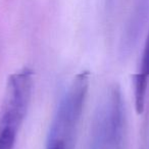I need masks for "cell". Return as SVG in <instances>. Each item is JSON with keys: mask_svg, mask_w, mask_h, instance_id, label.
Here are the masks:
<instances>
[{"mask_svg": "<svg viewBox=\"0 0 149 149\" xmlns=\"http://www.w3.org/2000/svg\"><path fill=\"white\" fill-rule=\"evenodd\" d=\"M19 130L8 126H0V149H15Z\"/></svg>", "mask_w": 149, "mask_h": 149, "instance_id": "obj_5", "label": "cell"}, {"mask_svg": "<svg viewBox=\"0 0 149 149\" xmlns=\"http://www.w3.org/2000/svg\"><path fill=\"white\" fill-rule=\"evenodd\" d=\"M126 114L116 107L96 111L90 134L89 149H124Z\"/></svg>", "mask_w": 149, "mask_h": 149, "instance_id": "obj_3", "label": "cell"}, {"mask_svg": "<svg viewBox=\"0 0 149 149\" xmlns=\"http://www.w3.org/2000/svg\"><path fill=\"white\" fill-rule=\"evenodd\" d=\"M149 83V31L143 49L141 63L137 74L133 78L135 95V107L137 113H142L145 106L147 88Z\"/></svg>", "mask_w": 149, "mask_h": 149, "instance_id": "obj_4", "label": "cell"}, {"mask_svg": "<svg viewBox=\"0 0 149 149\" xmlns=\"http://www.w3.org/2000/svg\"><path fill=\"white\" fill-rule=\"evenodd\" d=\"M46 149H74V146L66 143L65 141L55 138H47Z\"/></svg>", "mask_w": 149, "mask_h": 149, "instance_id": "obj_6", "label": "cell"}, {"mask_svg": "<svg viewBox=\"0 0 149 149\" xmlns=\"http://www.w3.org/2000/svg\"><path fill=\"white\" fill-rule=\"evenodd\" d=\"M89 72H81L70 82L58 103L48 138H56L74 146L89 90Z\"/></svg>", "mask_w": 149, "mask_h": 149, "instance_id": "obj_1", "label": "cell"}, {"mask_svg": "<svg viewBox=\"0 0 149 149\" xmlns=\"http://www.w3.org/2000/svg\"><path fill=\"white\" fill-rule=\"evenodd\" d=\"M34 88L33 70L25 68L8 77L0 112V126L19 130L27 116Z\"/></svg>", "mask_w": 149, "mask_h": 149, "instance_id": "obj_2", "label": "cell"}]
</instances>
